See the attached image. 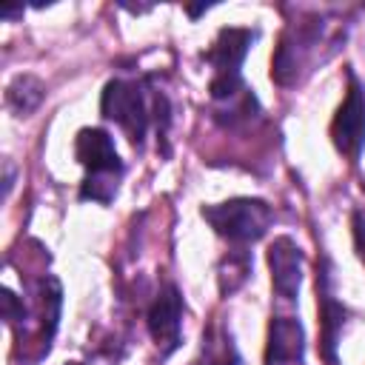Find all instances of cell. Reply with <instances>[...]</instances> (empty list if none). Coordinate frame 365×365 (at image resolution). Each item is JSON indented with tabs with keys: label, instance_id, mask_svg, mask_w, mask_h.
Here are the masks:
<instances>
[{
	"label": "cell",
	"instance_id": "6da1fadb",
	"mask_svg": "<svg viewBox=\"0 0 365 365\" xmlns=\"http://www.w3.org/2000/svg\"><path fill=\"white\" fill-rule=\"evenodd\" d=\"M77 160L86 165V180L80 185L83 200L111 202L117 194V182L123 177V160L114 148V140L103 128H83L74 143Z\"/></svg>",
	"mask_w": 365,
	"mask_h": 365
},
{
	"label": "cell",
	"instance_id": "7a4b0ae2",
	"mask_svg": "<svg viewBox=\"0 0 365 365\" xmlns=\"http://www.w3.org/2000/svg\"><path fill=\"white\" fill-rule=\"evenodd\" d=\"M254 37L257 34L251 29H220L217 40L205 51V60L214 68V77L208 86L214 103H228L245 91V83L240 77V66L248 54V46L254 43Z\"/></svg>",
	"mask_w": 365,
	"mask_h": 365
},
{
	"label": "cell",
	"instance_id": "3957f363",
	"mask_svg": "<svg viewBox=\"0 0 365 365\" xmlns=\"http://www.w3.org/2000/svg\"><path fill=\"white\" fill-rule=\"evenodd\" d=\"M202 217L211 222V228L220 237H225L231 242H242V245L265 237L271 222H274L271 205L262 200H251V197H237V200H225L217 205H202Z\"/></svg>",
	"mask_w": 365,
	"mask_h": 365
},
{
	"label": "cell",
	"instance_id": "277c9868",
	"mask_svg": "<svg viewBox=\"0 0 365 365\" xmlns=\"http://www.w3.org/2000/svg\"><path fill=\"white\" fill-rule=\"evenodd\" d=\"M100 108H103V117L106 120H114L134 145H143V137H145V128L151 123V108H148V100H145V91L140 83H131V80H111L103 91V100H100Z\"/></svg>",
	"mask_w": 365,
	"mask_h": 365
},
{
	"label": "cell",
	"instance_id": "5b68a950",
	"mask_svg": "<svg viewBox=\"0 0 365 365\" xmlns=\"http://www.w3.org/2000/svg\"><path fill=\"white\" fill-rule=\"evenodd\" d=\"M322 40V26L319 23H294L285 29L279 48L274 54V80L279 86H294L302 80V74H308L314 57H317V46Z\"/></svg>",
	"mask_w": 365,
	"mask_h": 365
},
{
	"label": "cell",
	"instance_id": "8992f818",
	"mask_svg": "<svg viewBox=\"0 0 365 365\" xmlns=\"http://www.w3.org/2000/svg\"><path fill=\"white\" fill-rule=\"evenodd\" d=\"M331 137H334V145L351 163L359 160L365 148V86L354 71H348V94L331 123Z\"/></svg>",
	"mask_w": 365,
	"mask_h": 365
},
{
	"label": "cell",
	"instance_id": "52a82bcc",
	"mask_svg": "<svg viewBox=\"0 0 365 365\" xmlns=\"http://www.w3.org/2000/svg\"><path fill=\"white\" fill-rule=\"evenodd\" d=\"M180 328H182V297L174 285H163L148 308V331L160 348V356L177 351Z\"/></svg>",
	"mask_w": 365,
	"mask_h": 365
},
{
	"label": "cell",
	"instance_id": "ba28073f",
	"mask_svg": "<svg viewBox=\"0 0 365 365\" xmlns=\"http://www.w3.org/2000/svg\"><path fill=\"white\" fill-rule=\"evenodd\" d=\"M268 265H271L274 291L285 302H294L302 282V251L297 248V242L291 237H277L268 245Z\"/></svg>",
	"mask_w": 365,
	"mask_h": 365
},
{
	"label": "cell",
	"instance_id": "9c48e42d",
	"mask_svg": "<svg viewBox=\"0 0 365 365\" xmlns=\"http://www.w3.org/2000/svg\"><path fill=\"white\" fill-rule=\"evenodd\" d=\"M265 365H305V334L299 319L274 317L268 322Z\"/></svg>",
	"mask_w": 365,
	"mask_h": 365
},
{
	"label": "cell",
	"instance_id": "30bf717a",
	"mask_svg": "<svg viewBox=\"0 0 365 365\" xmlns=\"http://www.w3.org/2000/svg\"><path fill=\"white\" fill-rule=\"evenodd\" d=\"M317 291H319V325H322V356L328 365H336V336L345 322V308L334 299L331 291V262L322 257L317 268Z\"/></svg>",
	"mask_w": 365,
	"mask_h": 365
},
{
	"label": "cell",
	"instance_id": "8fae6325",
	"mask_svg": "<svg viewBox=\"0 0 365 365\" xmlns=\"http://www.w3.org/2000/svg\"><path fill=\"white\" fill-rule=\"evenodd\" d=\"M194 365H240L237 345H234L231 334L222 325H211L205 331L202 348H200V359Z\"/></svg>",
	"mask_w": 365,
	"mask_h": 365
},
{
	"label": "cell",
	"instance_id": "7c38bea8",
	"mask_svg": "<svg viewBox=\"0 0 365 365\" xmlns=\"http://www.w3.org/2000/svg\"><path fill=\"white\" fill-rule=\"evenodd\" d=\"M248 274H251V257H248V251H231L222 262H220V294L222 297H228V294H234L245 279H248Z\"/></svg>",
	"mask_w": 365,
	"mask_h": 365
},
{
	"label": "cell",
	"instance_id": "4fadbf2b",
	"mask_svg": "<svg viewBox=\"0 0 365 365\" xmlns=\"http://www.w3.org/2000/svg\"><path fill=\"white\" fill-rule=\"evenodd\" d=\"M6 100H9V106H11L17 114H29V111H34V108L40 106V100H43V83L34 80V77H29V74H23V77H17V80L9 86Z\"/></svg>",
	"mask_w": 365,
	"mask_h": 365
},
{
	"label": "cell",
	"instance_id": "5bb4252c",
	"mask_svg": "<svg viewBox=\"0 0 365 365\" xmlns=\"http://www.w3.org/2000/svg\"><path fill=\"white\" fill-rule=\"evenodd\" d=\"M354 242H356V254L365 262V217L356 211L354 214Z\"/></svg>",
	"mask_w": 365,
	"mask_h": 365
},
{
	"label": "cell",
	"instance_id": "9a60e30c",
	"mask_svg": "<svg viewBox=\"0 0 365 365\" xmlns=\"http://www.w3.org/2000/svg\"><path fill=\"white\" fill-rule=\"evenodd\" d=\"M63 365H83V362H63Z\"/></svg>",
	"mask_w": 365,
	"mask_h": 365
}]
</instances>
